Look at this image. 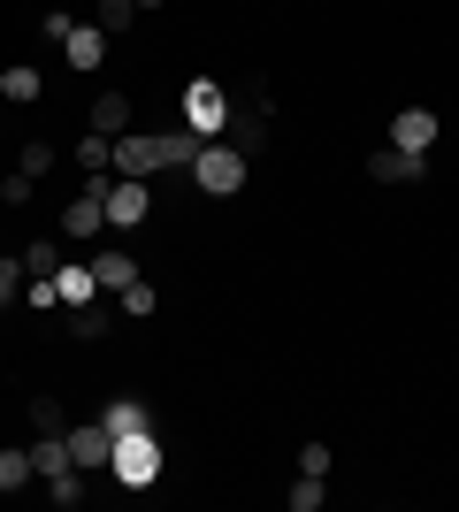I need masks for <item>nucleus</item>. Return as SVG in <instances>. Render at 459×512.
<instances>
[{"label": "nucleus", "instance_id": "3", "mask_svg": "<svg viewBox=\"0 0 459 512\" xmlns=\"http://www.w3.org/2000/svg\"><path fill=\"white\" fill-rule=\"evenodd\" d=\"M184 123H192L199 138H222V130H230V92H222L215 77H192V85H184Z\"/></svg>", "mask_w": 459, "mask_h": 512}, {"label": "nucleus", "instance_id": "1", "mask_svg": "<svg viewBox=\"0 0 459 512\" xmlns=\"http://www.w3.org/2000/svg\"><path fill=\"white\" fill-rule=\"evenodd\" d=\"M108 482H115V490H153V482H161V436H153V428L115 436V451H108Z\"/></svg>", "mask_w": 459, "mask_h": 512}, {"label": "nucleus", "instance_id": "25", "mask_svg": "<svg viewBox=\"0 0 459 512\" xmlns=\"http://www.w3.org/2000/svg\"><path fill=\"white\" fill-rule=\"evenodd\" d=\"M322 497H329V474H299L291 482V512H322Z\"/></svg>", "mask_w": 459, "mask_h": 512}, {"label": "nucleus", "instance_id": "34", "mask_svg": "<svg viewBox=\"0 0 459 512\" xmlns=\"http://www.w3.org/2000/svg\"><path fill=\"white\" fill-rule=\"evenodd\" d=\"M0 100H8V69H0Z\"/></svg>", "mask_w": 459, "mask_h": 512}, {"label": "nucleus", "instance_id": "33", "mask_svg": "<svg viewBox=\"0 0 459 512\" xmlns=\"http://www.w3.org/2000/svg\"><path fill=\"white\" fill-rule=\"evenodd\" d=\"M146 8H169V0H138V16H146Z\"/></svg>", "mask_w": 459, "mask_h": 512}, {"label": "nucleus", "instance_id": "7", "mask_svg": "<svg viewBox=\"0 0 459 512\" xmlns=\"http://www.w3.org/2000/svg\"><path fill=\"white\" fill-rule=\"evenodd\" d=\"M62 436H69V459H77V467H85V474H108V451H115V428H108V421L62 428Z\"/></svg>", "mask_w": 459, "mask_h": 512}, {"label": "nucleus", "instance_id": "32", "mask_svg": "<svg viewBox=\"0 0 459 512\" xmlns=\"http://www.w3.org/2000/svg\"><path fill=\"white\" fill-rule=\"evenodd\" d=\"M31 192H39L31 176H8V184H0V199H8V207H31Z\"/></svg>", "mask_w": 459, "mask_h": 512}, {"label": "nucleus", "instance_id": "18", "mask_svg": "<svg viewBox=\"0 0 459 512\" xmlns=\"http://www.w3.org/2000/svg\"><path fill=\"white\" fill-rule=\"evenodd\" d=\"M69 337H77V344H100V337H108V306H100V299L69 306Z\"/></svg>", "mask_w": 459, "mask_h": 512}, {"label": "nucleus", "instance_id": "16", "mask_svg": "<svg viewBox=\"0 0 459 512\" xmlns=\"http://www.w3.org/2000/svg\"><path fill=\"white\" fill-rule=\"evenodd\" d=\"M31 467H39V482L69 474V467H77V459H69V436H39V444H31ZM77 474H85V467H77Z\"/></svg>", "mask_w": 459, "mask_h": 512}, {"label": "nucleus", "instance_id": "11", "mask_svg": "<svg viewBox=\"0 0 459 512\" xmlns=\"http://www.w3.org/2000/svg\"><path fill=\"white\" fill-rule=\"evenodd\" d=\"M391 146L398 153H429L437 146V115H429V107H398L391 115Z\"/></svg>", "mask_w": 459, "mask_h": 512}, {"label": "nucleus", "instance_id": "10", "mask_svg": "<svg viewBox=\"0 0 459 512\" xmlns=\"http://www.w3.org/2000/svg\"><path fill=\"white\" fill-rule=\"evenodd\" d=\"M368 176H375V184H421V176H429V153L375 146V153H368Z\"/></svg>", "mask_w": 459, "mask_h": 512}, {"label": "nucleus", "instance_id": "13", "mask_svg": "<svg viewBox=\"0 0 459 512\" xmlns=\"http://www.w3.org/2000/svg\"><path fill=\"white\" fill-rule=\"evenodd\" d=\"M62 54H69V69H100V54H108V31L100 23H77L62 39Z\"/></svg>", "mask_w": 459, "mask_h": 512}, {"label": "nucleus", "instance_id": "12", "mask_svg": "<svg viewBox=\"0 0 459 512\" xmlns=\"http://www.w3.org/2000/svg\"><path fill=\"white\" fill-rule=\"evenodd\" d=\"M54 299H62V306L100 299V283H92V260H62V268H54Z\"/></svg>", "mask_w": 459, "mask_h": 512}, {"label": "nucleus", "instance_id": "15", "mask_svg": "<svg viewBox=\"0 0 459 512\" xmlns=\"http://www.w3.org/2000/svg\"><path fill=\"white\" fill-rule=\"evenodd\" d=\"M199 146H207V138H199L192 123L161 130V169H192V161H199Z\"/></svg>", "mask_w": 459, "mask_h": 512}, {"label": "nucleus", "instance_id": "28", "mask_svg": "<svg viewBox=\"0 0 459 512\" xmlns=\"http://www.w3.org/2000/svg\"><path fill=\"white\" fill-rule=\"evenodd\" d=\"M23 268H31V276H54V268H62V253L39 237V245H23Z\"/></svg>", "mask_w": 459, "mask_h": 512}, {"label": "nucleus", "instance_id": "21", "mask_svg": "<svg viewBox=\"0 0 459 512\" xmlns=\"http://www.w3.org/2000/svg\"><path fill=\"white\" fill-rule=\"evenodd\" d=\"M153 306H161V291H153V283H146V276H138V283H131V291H115V314H123V321H146V314H153Z\"/></svg>", "mask_w": 459, "mask_h": 512}, {"label": "nucleus", "instance_id": "27", "mask_svg": "<svg viewBox=\"0 0 459 512\" xmlns=\"http://www.w3.org/2000/svg\"><path fill=\"white\" fill-rule=\"evenodd\" d=\"M46 169H54V146H46V138H31V146L16 153V176H31V184H39Z\"/></svg>", "mask_w": 459, "mask_h": 512}, {"label": "nucleus", "instance_id": "6", "mask_svg": "<svg viewBox=\"0 0 459 512\" xmlns=\"http://www.w3.org/2000/svg\"><path fill=\"white\" fill-rule=\"evenodd\" d=\"M222 138H230V146H238L245 161H253V153L268 146V100H261V92H253L245 107H230V130H222Z\"/></svg>", "mask_w": 459, "mask_h": 512}, {"label": "nucleus", "instance_id": "20", "mask_svg": "<svg viewBox=\"0 0 459 512\" xmlns=\"http://www.w3.org/2000/svg\"><path fill=\"white\" fill-rule=\"evenodd\" d=\"M92 23H100L108 39H123V31L138 23V0H92Z\"/></svg>", "mask_w": 459, "mask_h": 512}, {"label": "nucleus", "instance_id": "17", "mask_svg": "<svg viewBox=\"0 0 459 512\" xmlns=\"http://www.w3.org/2000/svg\"><path fill=\"white\" fill-rule=\"evenodd\" d=\"M31 482H39L31 451H23V444H0V497H8V490H31Z\"/></svg>", "mask_w": 459, "mask_h": 512}, {"label": "nucleus", "instance_id": "29", "mask_svg": "<svg viewBox=\"0 0 459 512\" xmlns=\"http://www.w3.org/2000/svg\"><path fill=\"white\" fill-rule=\"evenodd\" d=\"M8 100H16V107L39 100V69H8Z\"/></svg>", "mask_w": 459, "mask_h": 512}, {"label": "nucleus", "instance_id": "19", "mask_svg": "<svg viewBox=\"0 0 459 512\" xmlns=\"http://www.w3.org/2000/svg\"><path fill=\"white\" fill-rule=\"evenodd\" d=\"M77 169H85V176H100V169H108V176H115V138L85 130V138H77Z\"/></svg>", "mask_w": 459, "mask_h": 512}, {"label": "nucleus", "instance_id": "24", "mask_svg": "<svg viewBox=\"0 0 459 512\" xmlns=\"http://www.w3.org/2000/svg\"><path fill=\"white\" fill-rule=\"evenodd\" d=\"M31 428H39V436H62V428H69L62 398H46V390H39V398H31Z\"/></svg>", "mask_w": 459, "mask_h": 512}, {"label": "nucleus", "instance_id": "30", "mask_svg": "<svg viewBox=\"0 0 459 512\" xmlns=\"http://www.w3.org/2000/svg\"><path fill=\"white\" fill-rule=\"evenodd\" d=\"M299 474H329V444H322V436H306V444H299Z\"/></svg>", "mask_w": 459, "mask_h": 512}, {"label": "nucleus", "instance_id": "4", "mask_svg": "<svg viewBox=\"0 0 459 512\" xmlns=\"http://www.w3.org/2000/svg\"><path fill=\"white\" fill-rule=\"evenodd\" d=\"M146 214H153L146 176H108V230H146Z\"/></svg>", "mask_w": 459, "mask_h": 512}, {"label": "nucleus", "instance_id": "9", "mask_svg": "<svg viewBox=\"0 0 459 512\" xmlns=\"http://www.w3.org/2000/svg\"><path fill=\"white\" fill-rule=\"evenodd\" d=\"M92 283H100V299H115V291L138 283V260L123 253V245H92Z\"/></svg>", "mask_w": 459, "mask_h": 512}, {"label": "nucleus", "instance_id": "2", "mask_svg": "<svg viewBox=\"0 0 459 512\" xmlns=\"http://www.w3.org/2000/svg\"><path fill=\"white\" fill-rule=\"evenodd\" d=\"M184 176H192L207 199H238V192H245V153L230 146V138H207V146H199V161H192Z\"/></svg>", "mask_w": 459, "mask_h": 512}, {"label": "nucleus", "instance_id": "5", "mask_svg": "<svg viewBox=\"0 0 459 512\" xmlns=\"http://www.w3.org/2000/svg\"><path fill=\"white\" fill-rule=\"evenodd\" d=\"M115 176H161V130H123L115 138Z\"/></svg>", "mask_w": 459, "mask_h": 512}, {"label": "nucleus", "instance_id": "31", "mask_svg": "<svg viewBox=\"0 0 459 512\" xmlns=\"http://www.w3.org/2000/svg\"><path fill=\"white\" fill-rule=\"evenodd\" d=\"M39 31H46V39H54V46H62L69 31H77V16H69V8H46V23H39Z\"/></svg>", "mask_w": 459, "mask_h": 512}, {"label": "nucleus", "instance_id": "22", "mask_svg": "<svg viewBox=\"0 0 459 512\" xmlns=\"http://www.w3.org/2000/svg\"><path fill=\"white\" fill-rule=\"evenodd\" d=\"M100 421H108V428H115V436H131V428H153V413H146V406H138V398H115V406H108V413H100Z\"/></svg>", "mask_w": 459, "mask_h": 512}, {"label": "nucleus", "instance_id": "8", "mask_svg": "<svg viewBox=\"0 0 459 512\" xmlns=\"http://www.w3.org/2000/svg\"><path fill=\"white\" fill-rule=\"evenodd\" d=\"M100 230H108V199H100V192H77L62 207V237H69V245H92Z\"/></svg>", "mask_w": 459, "mask_h": 512}, {"label": "nucleus", "instance_id": "23", "mask_svg": "<svg viewBox=\"0 0 459 512\" xmlns=\"http://www.w3.org/2000/svg\"><path fill=\"white\" fill-rule=\"evenodd\" d=\"M23 283H31V268H23V253H16V260L0 253V314H8V306L23 299Z\"/></svg>", "mask_w": 459, "mask_h": 512}, {"label": "nucleus", "instance_id": "26", "mask_svg": "<svg viewBox=\"0 0 459 512\" xmlns=\"http://www.w3.org/2000/svg\"><path fill=\"white\" fill-rule=\"evenodd\" d=\"M46 497H54L62 512H77V505H85V474H77V467H69V474H54V482H46Z\"/></svg>", "mask_w": 459, "mask_h": 512}, {"label": "nucleus", "instance_id": "14", "mask_svg": "<svg viewBox=\"0 0 459 512\" xmlns=\"http://www.w3.org/2000/svg\"><path fill=\"white\" fill-rule=\"evenodd\" d=\"M92 130H100V138H123V130H131V92H100V100H92Z\"/></svg>", "mask_w": 459, "mask_h": 512}]
</instances>
